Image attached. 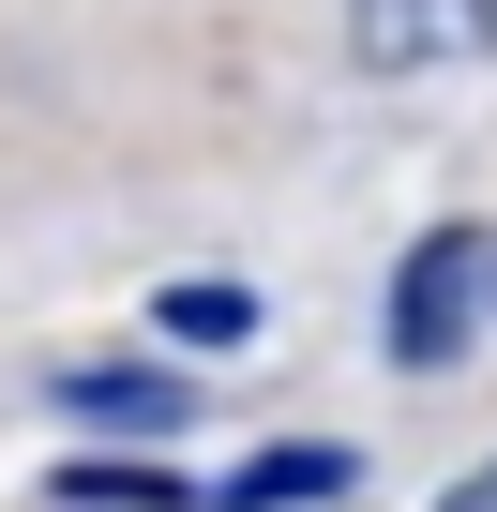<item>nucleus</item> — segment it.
<instances>
[{"mask_svg": "<svg viewBox=\"0 0 497 512\" xmlns=\"http://www.w3.org/2000/svg\"><path fill=\"white\" fill-rule=\"evenodd\" d=\"M482 287H497V241H482V226H437L407 272H392V362H407V377H437V362L467 347Z\"/></svg>", "mask_w": 497, "mask_h": 512, "instance_id": "f257e3e1", "label": "nucleus"}, {"mask_svg": "<svg viewBox=\"0 0 497 512\" xmlns=\"http://www.w3.org/2000/svg\"><path fill=\"white\" fill-rule=\"evenodd\" d=\"M347 61H377V76H467V61H497V0H347Z\"/></svg>", "mask_w": 497, "mask_h": 512, "instance_id": "f03ea898", "label": "nucleus"}, {"mask_svg": "<svg viewBox=\"0 0 497 512\" xmlns=\"http://www.w3.org/2000/svg\"><path fill=\"white\" fill-rule=\"evenodd\" d=\"M61 407H76V422H121V437H166V422H196L166 362H61Z\"/></svg>", "mask_w": 497, "mask_h": 512, "instance_id": "7ed1b4c3", "label": "nucleus"}, {"mask_svg": "<svg viewBox=\"0 0 497 512\" xmlns=\"http://www.w3.org/2000/svg\"><path fill=\"white\" fill-rule=\"evenodd\" d=\"M151 332H166V347H241V332H257V287H226V272H181V287L151 302Z\"/></svg>", "mask_w": 497, "mask_h": 512, "instance_id": "20e7f679", "label": "nucleus"}, {"mask_svg": "<svg viewBox=\"0 0 497 512\" xmlns=\"http://www.w3.org/2000/svg\"><path fill=\"white\" fill-rule=\"evenodd\" d=\"M332 482H347V452H241L211 497L226 512H287V497H332Z\"/></svg>", "mask_w": 497, "mask_h": 512, "instance_id": "39448f33", "label": "nucleus"}, {"mask_svg": "<svg viewBox=\"0 0 497 512\" xmlns=\"http://www.w3.org/2000/svg\"><path fill=\"white\" fill-rule=\"evenodd\" d=\"M61 512H181V467H61Z\"/></svg>", "mask_w": 497, "mask_h": 512, "instance_id": "423d86ee", "label": "nucleus"}, {"mask_svg": "<svg viewBox=\"0 0 497 512\" xmlns=\"http://www.w3.org/2000/svg\"><path fill=\"white\" fill-rule=\"evenodd\" d=\"M437 512H497V467H467V482H452V497H437Z\"/></svg>", "mask_w": 497, "mask_h": 512, "instance_id": "0eeeda50", "label": "nucleus"}]
</instances>
